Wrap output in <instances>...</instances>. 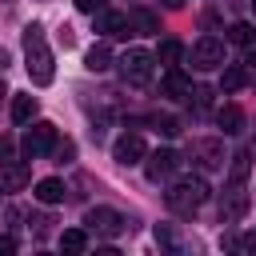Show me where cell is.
Segmentation results:
<instances>
[{"label": "cell", "mask_w": 256, "mask_h": 256, "mask_svg": "<svg viewBox=\"0 0 256 256\" xmlns=\"http://www.w3.org/2000/svg\"><path fill=\"white\" fill-rule=\"evenodd\" d=\"M152 68H156V56L144 52V48H128V52L120 56V76H124L128 84H136V88H144V84L152 80Z\"/></svg>", "instance_id": "3957f363"}, {"label": "cell", "mask_w": 256, "mask_h": 256, "mask_svg": "<svg viewBox=\"0 0 256 256\" xmlns=\"http://www.w3.org/2000/svg\"><path fill=\"white\" fill-rule=\"evenodd\" d=\"M228 40H232V44H240V48H252V44H256V28L240 20V24H232V28H228Z\"/></svg>", "instance_id": "7402d4cb"}, {"label": "cell", "mask_w": 256, "mask_h": 256, "mask_svg": "<svg viewBox=\"0 0 256 256\" xmlns=\"http://www.w3.org/2000/svg\"><path fill=\"white\" fill-rule=\"evenodd\" d=\"M208 196H212V188H208L204 176H184V180H176V184L164 192V200H168V208H172L176 216H192Z\"/></svg>", "instance_id": "7a4b0ae2"}, {"label": "cell", "mask_w": 256, "mask_h": 256, "mask_svg": "<svg viewBox=\"0 0 256 256\" xmlns=\"http://www.w3.org/2000/svg\"><path fill=\"white\" fill-rule=\"evenodd\" d=\"M164 4H168V8H184V0H164Z\"/></svg>", "instance_id": "4dcf8cb0"}, {"label": "cell", "mask_w": 256, "mask_h": 256, "mask_svg": "<svg viewBox=\"0 0 256 256\" xmlns=\"http://www.w3.org/2000/svg\"><path fill=\"white\" fill-rule=\"evenodd\" d=\"M84 68H88V72H108V68H112V48H108L104 40L92 44V48L84 52Z\"/></svg>", "instance_id": "9a60e30c"}, {"label": "cell", "mask_w": 256, "mask_h": 256, "mask_svg": "<svg viewBox=\"0 0 256 256\" xmlns=\"http://www.w3.org/2000/svg\"><path fill=\"white\" fill-rule=\"evenodd\" d=\"M76 8H80V12H92V16H96L100 8H108V0H76Z\"/></svg>", "instance_id": "4316f807"}, {"label": "cell", "mask_w": 256, "mask_h": 256, "mask_svg": "<svg viewBox=\"0 0 256 256\" xmlns=\"http://www.w3.org/2000/svg\"><path fill=\"white\" fill-rule=\"evenodd\" d=\"M160 92H164L168 100H184V96H192V80L180 72V64L164 72V84H160Z\"/></svg>", "instance_id": "8fae6325"}, {"label": "cell", "mask_w": 256, "mask_h": 256, "mask_svg": "<svg viewBox=\"0 0 256 256\" xmlns=\"http://www.w3.org/2000/svg\"><path fill=\"white\" fill-rule=\"evenodd\" d=\"M156 60H160L164 68H176V64L184 60V44H180V40H164L160 52H156Z\"/></svg>", "instance_id": "ffe728a7"}, {"label": "cell", "mask_w": 256, "mask_h": 256, "mask_svg": "<svg viewBox=\"0 0 256 256\" xmlns=\"http://www.w3.org/2000/svg\"><path fill=\"white\" fill-rule=\"evenodd\" d=\"M216 124L224 128V136L244 132V108H240V104H220V108H216Z\"/></svg>", "instance_id": "4fadbf2b"}, {"label": "cell", "mask_w": 256, "mask_h": 256, "mask_svg": "<svg viewBox=\"0 0 256 256\" xmlns=\"http://www.w3.org/2000/svg\"><path fill=\"white\" fill-rule=\"evenodd\" d=\"M12 248H16V244H12L8 236H4V240H0V252H12Z\"/></svg>", "instance_id": "f546056e"}, {"label": "cell", "mask_w": 256, "mask_h": 256, "mask_svg": "<svg viewBox=\"0 0 256 256\" xmlns=\"http://www.w3.org/2000/svg\"><path fill=\"white\" fill-rule=\"evenodd\" d=\"M12 120H16V124L36 120V96H16V100H12Z\"/></svg>", "instance_id": "44dd1931"}, {"label": "cell", "mask_w": 256, "mask_h": 256, "mask_svg": "<svg viewBox=\"0 0 256 256\" xmlns=\"http://www.w3.org/2000/svg\"><path fill=\"white\" fill-rule=\"evenodd\" d=\"M52 144H56V124H52V120H36V124L24 132L20 152H24L28 160H40V156H48V152H52Z\"/></svg>", "instance_id": "277c9868"}, {"label": "cell", "mask_w": 256, "mask_h": 256, "mask_svg": "<svg viewBox=\"0 0 256 256\" xmlns=\"http://www.w3.org/2000/svg\"><path fill=\"white\" fill-rule=\"evenodd\" d=\"M100 32H108V36H128V32H132V16H128V12H108V8H100Z\"/></svg>", "instance_id": "5bb4252c"}, {"label": "cell", "mask_w": 256, "mask_h": 256, "mask_svg": "<svg viewBox=\"0 0 256 256\" xmlns=\"http://www.w3.org/2000/svg\"><path fill=\"white\" fill-rule=\"evenodd\" d=\"M24 52H28V80L36 88H48L56 80V64H52V48L44 44V28L40 24H28L24 28Z\"/></svg>", "instance_id": "6da1fadb"}, {"label": "cell", "mask_w": 256, "mask_h": 256, "mask_svg": "<svg viewBox=\"0 0 256 256\" xmlns=\"http://www.w3.org/2000/svg\"><path fill=\"white\" fill-rule=\"evenodd\" d=\"M144 156H148V144H144L140 132H124V136L112 144V160H116L120 168H136Z\"/></svg>", "instance_id": "52a82bcc"}, {"label": "cell", "mask_w": 256, "mask_h": 256, "mask_svg": "<svg viewBox=\"0 0 256 256\" xmlns=\"http://www.w3.org/2000/svg\"><path fill=\"white\" fill-rule=\"evenodd\" d=\"M64 192H68V188H64V180L48 176V180H40V184H36V192H32V196H36L40 204H60V200H64Z\"/></svg>", "instance_id": "2e32d148"}, {"label": "cell", "mask_w": 256, "mask_h": 256, "mask_svg": "<svg viewBox=\"0 0 256 256\" xmlns=\"http://www.w3.org/2000/svg\"><path fill=\"white\" fill-rule=\"evenodd\" d=\"M196 104L208 108V104H212V88H196Z\"/></svg>", "instance_id": "f1b7e54d"}, {"label": "cell", "mask_w": 256, "mask_h": 256, "mask_svg": "<svg viewBox=\"0 0 256 256\" xmlns=\"http://www.w3.org/2000/svg\"><path fill=\"white\" fill-rule=\"evenodd\" d=\"M244 84H248V68H244V64H228V68H224V76H220V88H224V96L240 92Z\"/></svg>", "instance_id": "e0dca14e"}, {"label": "cell", "mask_w": 256, "mask_h": 256, "mask_svg": "<svg viewBox=\"0 0 256 256\" xmlns=\"http://www.w3.org/2000/svg\"><path fill=\"white\" fill-rule=\"evenodd\" d=\"M84 224H88V232H96V236H104V240H116V236H124L132 224H128V216H120L116 208H92L88 216H84Z\"/></svg>", "instance_id": "5b68a950"}, {"label": "cell", "mask_w": 256, "mask_h": 256, "mask_svg": "<svg viewBox=\"0 0 256 256\" xmlns=\"http://www.w3.org/2000/svg\"><path fill=\"white\" fill-rule=\"evenodd\" d=\"M156 128H160L164 136H176V132H180V120H172V116H156Z\"/></svg>", "instance_id": "484cf974"}, {"label": "cell", "mask_w": 256, "mask_h": 256, "mask_svg": "<svg viewBox=\"0 0 256 256\" xmlns=\"http://www.w3.org/2000/svg\"><path fill=\"white\" fill-rule=\"evenodd\" d=\"M60 248H64L68 256H80V252L88 248V232H84V228H68V232H60Z\"/></svg>", "instance_id": "ac0fdd59"}, {"label": "cell", "mask_w": 256, "mask_h": 256, "mask_svg": "<svg viewBox=\"0 0 256 256\" xmlns=\"http://www.w3.org/2000/svg\"><path fill=\"white\" fill-rule=\"evenodd\" d=\"M244 208H248L244 184H232V188L224 192V204H220V220H224V224H228V220H240V216H244Z\"/></svg>", "instance_id": "7c38bea8"}, {"label": "cell", "mask_w": 256, "mask_h": 256, "mask_svg": "<svg viewBox=\"0 0 256 256\" xmlns=\"http://www.w3.org/2000/svg\"><path fill=\"white\" fill-rule=\"evenodd\" d=\"M52 156H56V164H68V160L76 156V144H72V140H56V144H52Z\"/></svg>", "instance_id": "603a6c76"}, {"label": "cell", "mask_w": 256, "mask_h": 256, "mask_svg": "<svg viewBox=\"0 0 256 256\" xmlns=\"http://www.w3.org/2000/svg\"><path fill=\"white\" fill-rule=\"evenodd\" d=\"M192 160H196L204 172H212V168H224V144H220L216 136H208V140H196V144H192Z\"/></svg>", "instance_id": "9c48e42d"}, {"label": "cell", "mask_w": 256, "mask_h": 256, "mask_svg": "<svg viewBox=\"0 0 256 256\" xmlns=\"http://www.w3.org/2000/svg\"><path fill=\"white\" fill-rule=\"evenodd\" d=\"M0 96H8V88H4V80H0Z\"/></svg>", "instance_id": "1f68e13d"}, {"label": "cell", "mask_w": 256, "mask_h": 256, "mask_svg": "<svg viewBox=\"0 0 256 256\" xmlns=\"http://www.w3.org/2000/svg\"><path fill=\"white\" fill-rule=\"evenodd\" d=\"M236 252H244V256H256V232H244V236L236 240Z\"/></svg>", "instance_id": "d4e9b609"}, {"label": "cell", "mask_w": 256, "mask_h": 256, "mask_svg": "<svg viewBox=\"0 0 256 256\" xmlns=\"http://www.w3.org/2000/svg\"><path fill=\"white\" fill-rule=\"evenodd\" d=\"M176 168H180V156H176L172 148H156V152H148V156H144V176H148L152 184L168 180Z\"/></svg>", "instance_id": "ba28073f"}, {"label": "cell", "mask_w": 256, "mask_h": 256, "mask_svg": "<svg viewBox=\"0 0 256 256\" xmlns=\"http://www.w3.org/2000/svg\"><path fill=\"white\" fill-rule=\"evenodd\" d=\"M228 164H232V184H244V180H248V172H252V152H248V148H240L236 156H228Z\"/></svg>", "instance_id": "d6986e66"}, {"label": "cell", "mask_w": 256, "mask_h": 256, "mask_svg": "<svg viewBox=\"0 0 256 256\" xmlns=\"http://www.w3.org/2000/svg\"><path fill=\"white\" fill-rule=\"evenodd\" d=\"M28 180H32L28 164H16V160L0 164V192H20V188H24Z\"/></svg>", "instance_id": "30bf717a"}, {"label": "cell", "mask_w": 256, "mask_h": 256, "mask_svg": "<svg viewBox=\"0 0 256 256\" xmlns=\"http://www.w3.org/2000/svg\"><path fill=\"white\" fill-rule=\"evenodd\" d=\"M132 24H136L140 32H156V16H152V12H132Z\"/></svg>", "instance_id": "cb8c5ba5"}, {"label": "cell", "mask_w": 256, "mask_h": 256, "mask_svg": "<svg viewBox=\"0 0 256 256\" xmlns=\"http://www.w3.org/2000/svg\"><path fill=\"white\" fill-rule=\"evenodd\" d=\"M188 60H192V68H196V72H212V68H220V64H224V44H220L216 36H200V40L192 44Z\"/></svg>", "instance_id": "8992f818"}, {"label": "cell", "mask_w": 256, "mask_h": 256, "mask_svg": "<svg viewBox=\"0 0 256 256\" xmlns=\"http://www.w3.org/2000/svg\"><path fill=\"white\" fill-rule=\"evenodd\" d=\"M8 160H12V140L0 136V164H8Z\"/></svg>", "instance_id": "83f0119b"}, {"label": "cell", "mask_w": 256, "mask_h": 256, "mask_svg": "<svg viewBox=\"0 0 256 256\" xmlns=\"http://www.w3.org/2000/svg\"><path fill=\"white\" fill-rule=\"evenodd\" d=\"M252 8H256V0H252Z\"/></svg>", "instance_id": "d6a6232c"}]
</instances>
